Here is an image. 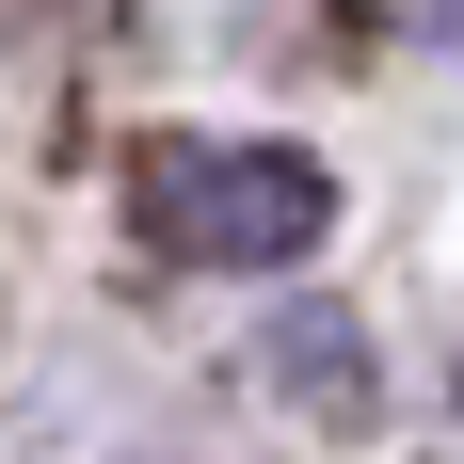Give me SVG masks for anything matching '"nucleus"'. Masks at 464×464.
<instances>
[{"label":"nucleus","instance_id":"obj_1","mask_svg":"<svg viewBox=\"0 0 464 464\" xmlns=\"http://www.w3.org/2000/svg\"><path fill=\"white\" fill-rule=\"evenodd\" d=\"M129 208H144L160 256H192V273H288V256L336 225V177L304 144H160L129 177Z\"/></svg>","mask_w":464,"mask_h":464},{"label":"nucleus","instance_id":"obj_2","mask_svg":"<svg viewBox=\"0 0 464 464\" xmlns=\"http://www.w3.org/2000/svg\"><path fill=\"white\" fill-rule=\"evenodd\" d=\"M353 353H369V336L336 321H273V401H321V417H369V369H353Z\"/></svg>","mask_w":464,"mask_h":464}]
</instances>
